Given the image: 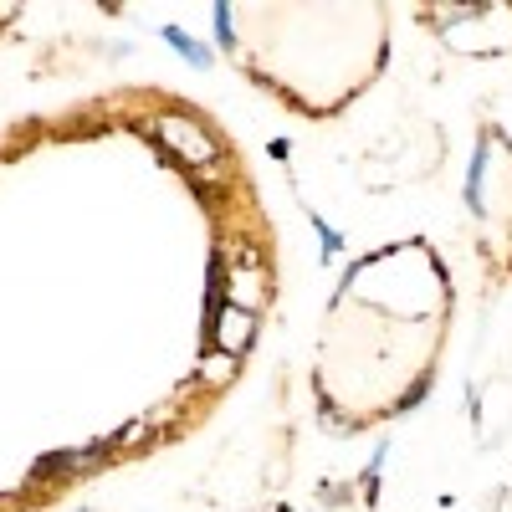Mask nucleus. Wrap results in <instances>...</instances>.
Returning <instances> with one entry per match:
<instances>
[{
	"instance_id": "2",
	"label": "nucleus",
	"mask_w": 512,
	"mask_h": 512,
	"mask_svg": "<svg viewBox=\"0 0 512 512\" xmlns=\"http://www.w3.org/2000/svg\"><path fill=\"white\" fill-rule=\"evenodd\" d=\"M262 272H256L251 256H236V262L226 267V308H241V313H256V303H262Z\"/></svg>"
},
{
	"instance_id": "3",
	"label": "nucleus",
	"mask_w": 512,
	"mask_h": 512,
	"mask_svg": "<svg viewBox=\"0 0 512 512\" xmlns=\"http://www.w3.org/2000/svg\"><path fill=\"white\" fill-rule=\"evenodd\" d=\"M251 338H256V313H241V308H221L216 313V344L236 359L251 349Z\"/></svg>"
},
{
	"instance_id": "4",
	"label": "nucleus",
	"mask_w": 512,
	"mask_h": 512,
	"mask_svg": "<svg viewBox=\"0 0 512 512\" xmlns=\"http://www.w3.org/2000/svg\"><path fill=\"white\" fill-rule=\"evenodd\" d=\"M231 369H236V359H231V354H216V359H205V374H210V379H231Z\"/></svg>"
},
{
	"instance_id": "1",
	"label": "nucleus",
	"mask_w": 512,
	"mask_h": 512,
	"mask_svg": "<svg viewBox=\"0 0 512 512\" xmlns=\"http://www.w3.org/2000/svg\"><path fill=\"white\" fill-rule=\"evenodd\" d=\"M159 128H164V144L175 149L180 159H190V164H205V159H216V139H210L200 123H190V118H164Z\"/></svg>"
}]
</instances>
